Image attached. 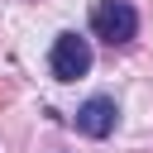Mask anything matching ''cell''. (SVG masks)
Masks as SVG:
<instances>
[{
  "instance_id": "obj_1",
  "label": "cell",
  "mask_w": 153,
  "mask_h": 153,
  "mask_svg": "<svg viewBox=\"0 0 153 153\" xmlns=\"http://www.w3.org/2000/svg\"><path fill=\"white\" fill-rule=\"evenodd\" d=\"M91 29H96V38H105L110 48H124V43L139 33V14H134V5H124V0H100V5L91 10Z\"/></svg>"
},
{
  "instance_id": "obj_3",
  "label": "cell",
  "mask_w": 153,
  "mask_h": 153,
  "mask_svg": "<svg viewBox=\"0 0 153 153\" xmlns=\"http://www.w3.org/2000/svg\"><path fill=\"white\" fill-rule=\"evenodd\" d=\"M115 120H120V105H115L110 96H91V100H81V110H76V129H81L86 139L115 134Z\"/></svg>"
},
{
  "instance_id": "obj_2",
  "label": "cell",
  "mask_w": 153,
  "mask_h": 153,
  "mask_svg": "<svg viewBox=\"0 0 153 153\" xmlns=\"http://www.w3.org/2000/svg\"><path fill=\"white\" fill-rule=\"evenodd\" d=\"M86 72H91V38L57 33V43H53V76L57 81H76Z\"/></svg>"
}]
</instances>
